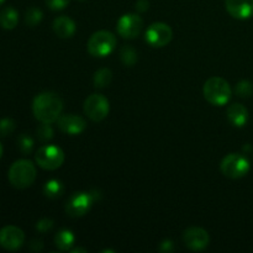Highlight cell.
<instances>
[{
  "instance_id": "6da1fadb",
  "label": "cell",
  "mask_w": 253,
  "mask_h": 253,
  "mask_svg": "<svg viewBox=\"0 0 253 253\" xmlns=\"http://www.w3.org/2000/svg\"><path fill=\"white\" fill-rule=\"evenodd\" d=\"M63 110V100L53 91L39 94L32 101V113L40 123L53 124L58 120Z\"/></svg>"
},
{
  "instance_id": "7a4b0ae2",
  "label": "cell",
  "mask_w": 253,
  "mask_h": 253,
  "mask_svg": "<svg viewBox=\"0 0 253 253\" xmlns=\"http://www.w3.org/2000/svg\"><path fill=\"white\" fill-rule=\"evenodd\" d=\"M37 170L34 163L29 160H19L10 167L7 178L10 184L16 189H26L36 180Z\"/></svg>"
},
{
  "instance_id": "3957f363",
  "label": "cell",
  "mask_w": 253,
  "mask_h": 253,
  "mask_svg": "<svg viewBox=\"0 0 253 253\" xmlns=\"http://www.w3.org/2000/svg\"><path fill=\"white\" fill-rule=\"evenodd\" d=\"M203 94L208 103H210L211 105L224 106L231 99L232 90L230 84L224 78L212 77L205 82Z\"/></svg>"
},
{
  "instance_id": "277c9868",
  "label": "cell",
  "mask_w": 253,
  "mask_h": 253,
  "mask_svg": "<svg viewBox=\"0 0 253 253\" xmlns=\"http://www.w3.org/2000/svg\"><path fill=\"white\" fill-rule=\"evenodd\" d=\"M116 44H118V40L115 35L110 31L101 30L91 35L86 44V49L93 57L103 58L113 53L114 49L116 48Z\"/></svg>"
},
{
  "instance_id": "5b68a950",
  "label": "cell",
  "mask_w": 253,
  "mask_h": 253,
  "mask_svg": "<svg viewBox=\"0 0 253 253\" xmlns=\"http://www.w3.org/2000/svg\"><path fill=\"white\" fill-rule=\"evenodd\" d=\"M250 162L241 153H229L222 158L220 169L222 174L231 179H240L250 172Z\"/></svg>"
},
{
  "instance_id": "8992f818",
  "label": "cell",
  "mask_w": 253,
  "mask_h": 253,
  "mask_svg": "<svg viewBox=\"0 0 253 253\" xmlns=\"http://www.w3.org/2000/svg\"><path fill=\"white\" fill-rule=\"evenodd\" d=\"M35 161L39 167L46 170H56L63 165L64 152L59 147L53 145L42 146L35 155Z\"/></svg>"
},
{
  "instance_id": "52a82bcc",
  "label": "cell",
  "mask_w": 253,
  "mask_h": 253,
  "mask_svg": "<svg viewBox=\"0 0 253 253\" xmlns=\"http://www.w3.org/2000/svg\"><path fill=\"white\" fill-rule=\"evenodd\" d=\"M110 111L109 100L101 94H91L84 101V113L90 120L99 123L108 116Z\"/></svg>"
},
{
  "instance_id": "ba28073f",
  "label": "cell",
  "mask_w": 253,
  "mask_h": 253,
  "mask_svg": "<svg viewBox=\"0 0 253 253\" xmlns=\"http://www.w3.org/2000/svg\"><path fill=\"white\" fill-rule=\"evenodd\" d=\"M173 31L169 25L165 22H155L150 25L145 34V40L150 46L152 47H165L172 41Z\"/></svg>"
},
{
  "instance_id": "9c48e42d",
  "label": "cell",
  "mask_w": 253,
  "mask_h": 253,
  "mask_svg": "<svg viewBox=\"0 0 253 253\" xmlns=\"http://www.w3.org/2000/svg\"><path fill=\"white\" fill-rule=\"evenodd\" d=\"M94 198L90 193H73L66 203V212L72 217H81L90 210Z\"/></svg>"
},
{
  "instance_id": "30bf717a",
  "label": "cell",
  "mask_w": 253,
  "mask_h": 253,
  "mask_svg": "<svg viewBox=\"0 0 253 253\" xmlns=\"http://www.w3.org/2000/svg\"><path fill=\"white\" fill-rule=\"evenodd\" d=\"M143 27V20L137 14H125L119 19L116 30L121 37L133 40L140 35Z\"/></svg>"
},
{
  "instance_id": "8fae6325",
  "label": "cell",
  "mask_w": 253,
  "mask_h": 253,
  "mask_svg": "<svg viewBox=\"0 0 253 253\" xmlns=\"http://www.w3.org/2000/svg\"><path fill=\"white\" fill-rule=\"evenodd\" d=\"M25 234L21 229L12 225L0 230V246L7 251H16L24 245Z\"/></svg>"
},
{
  "instance_id": "7c38bea8",
  "label": "cell",
  "mask_w": 253,
  "mask_h": 253,
  "mask_svg": "<svg viewBox=\"0 0 253 253\" xmlns=\"http://www.w3.org/2000/svg\"><path fill=\"white\" fill-rule=\"evenodd\" d=\"M183 241L192 251H203L209 245V234L202 227H189L183 232Z\"/></svg>"
},
{
  "instance_id": "4fadbf2b",
  "label": "cell",
  "mask_w": 253,
  "mask_h": 253,
  "mask_svg": "<svg viewBox=\"0 0 253 253\" xmlns=\"http://www.w3.org/2000/svg\"><path fill=\"white\" fill-rule=\"evenodd\" d=\"M58 128L67 135H79L86 128V121L82 116L74 114H66L61 115L57 120Z\"/></svg>"
},
{
  "instance_id": "5bb4252c",
  "label": "cell",
  "mask_w": 253,
  "mask_h": 253,
  "mask_svg": "<svg viewBox=\"0 0 253 253\" xmlns=\"http://www.w3.org/2000/svg\"><path fill=\"white\" fill-rule=\"evenodd\" d=\"M225 7L234 19L247 20L253 16V0H225Z\"/></svg>"
},
{
  "instance_id": "9a60e30c",
  "label": "cell",
  "mask_w": 253,
  "mask_h": 253,
  "mask_svg": "<svg viewBox=\"0 0 253 253\" xmlns=\"http://www.w3.org/2000/svg\"><path fill=\"white\" fill-rule=\"evenodd\" d=\"M227 119L236 127H244L249 121V110L242 104L235 103L227 108Z\"/></svg>"
},
{
  "instance_id": "2e32d148",
  "label": "cell",
  "mask_w": 253,
  "mask_h": 253,
  "mask_svg": "<svg viewBox=\"0 0 253 253\" xmlns=\"http://www.w3.org/2000/svg\"><path fill=\"white\" fill-rule=\"evenodd\" d=\"M53 31L61 39H69L76 32V22L68 16H59L53 21Z\"/></svg>"
},
{
  "instance_id": "e0dca14e",
  "label": "cell",
  "mask_w": 253,
  "mask_h": 253,
  "mask_svg": "<svg viewBox=\"0 0 253 253\" xmlns=\"http://www.w3.org/2000/svg\"><path fill=\"white\" fill-rule=\"evenodd\" d=\"M19 24V12L12 6H7L0 12V26L5 30H14Z\"/></svg>"
},
{
  "instance_id": "ac0fdd59",
  "label": "cell",
  "mask_w": 253,
  "mask_h": 253,
  "mask_svg": "<svg viewBox=\"0 0 253 253\" xmlns=\"http://www.w3.org/2000/svg\"><path fill=\"white\" fill-rule=\"evenodd\" d=\"M76 237L71 230L63 229L54 236V244L61 251H69L74 245Z\"/></svg>"
},
{
  "instance_id": "d6986e66",
  "label": "cell",
  "mask_w": 253,
  "mask_h": 253,
  "mask_svg": "<svg viewBox=\"0 0 253 253\" xmlns=\"http://www.w3.org/2000/svg\"><path fill=\"white\" fill-rule=\"evenodd\" d=\"M64 193V185L58 179H49L43 187V194L48 199H57Z\"/></svg>"
},
{
  "instance_id": "ffe728a7",
  "label": "cell",
  "mask_w": 253,
  "mask_h": 253,
  "mask_svg": "<svg viewBox=\"0 0 253 253\" xmlns=\"http://www.w3.org/2000/svg\"><path fill=\"white\" fill-rule=\"evenodd\" d=\"M111 79H113V73L110 69L101 68L94 74V86L99 89H104L110 85Z\"/></svg>"
},
{
  "instance_id": "44dd1931",
  "label": "cell",
  "mask_w": 253,
  "mask_h": 253,
  "mask_svg": "<svg viewBox=\"0 0 253 253\" xmlns=\"http://www.w3.org/2000/svg\"><path fill=\"white\" fill-rule=\"evenodd\" d=\"M42 19H43V14H42L39 7L35 6L30 7L26 11V15H25V22L30 27H35L36 25H39L42 21Z\"/></svg>"
},
{
  "instance_id": "7402d4cb",
  "label": "cell",
  "mask_w": 253,
  "mask_h": 253,
  "mask_svg": "<svg viewBox=\"0 0 253 253\" xmlns=\"http://www.w3.org/2000/svg\"><path fill=\"white\" fill-rule=\"evenodd\" d=\"M120 59L125 66H133L137 62V53L131 46H124L120 49Z\"/></svg>"
},
{
  "instance_id": "603a6c76",
  "label": "cell",
  "mask_w": 253,
  "mask_h": 253,
  "mask_svg": "<svg viewBox=\"0 0 253 253\" xmlns=\"http://www.w3.org/2000/svg\"><path fill=\"white\" fill-rule=\"evenodd\" d=\"M17 146H19L20 152L24 153V155H30L34 150V140L26 133H22L17 138Z\"/></svg>"
},
{
  "instance_id": "cb8c5ba5",
  "label": "cell",
  "mask_w": 253,
  "mask_h": 253,
  "mask_svg": "<svg viewBox=\"0 0 253 253\" xmlns=\"http://www.w3.org/2000/svg\"><path fill=\"white\" fill-rule=\"evenodd\" d=\"M235 91L241 98H250L253 95V84L250 81H241L236 84Z\"/></svg>"
},
{
  "instance_id": "d4e9b609",
  "label": "cell",
  "mask_w": 253,
  "mask_h": 253,
  "mask_svg": "<svg viewBox=\"0 0 253 253\" xmlns=\"http://www.w3.org/2000/svg\"><path fill=\"white\" fill-rule=\"evenodd\" d=\"M36 133L37 136H39L40 141H42V142H47V141L52 140V137H53L54 135L51 124H44V123H41V125L37 127Z\"/></svg>"
},
{
  "instance_id": "484cf974",
  "label": "cell",
  "mask_w": 253,
  "mask_h": 253,
  "mask_svg": "<svg viewBox=\"0 0 253 253\" xmlns=\"http://www.w3.org/2000/svg\"><path fill=\"white\" fill-rule=\"evenodd\" d=\"M16 127V123L12 119L5 118L0 120V136L1 137H6V136L11 135Z\"/></svg>"
},
{
  "instance_id": "4316f807",
  "label": "cell",
  "mask_w": 253,
  "mask_h": 253,
  "mask_svg": "<svg viewBox=\"0 0 253 253\" xmlns=\"http://www.w3.org/2000/svg\"><path fill=\"white\" fill-rule=\"evenodd\" d=\"M71 0H46V5L53 11H58V10H63L68 6Z\"/></svg>"
},
{
  "instance_id": "83f0119b",
  "label": "cell",
  "mask_w": 253,
  "mask_h": 253,
  "mask_svg": "<svg viewBox=\"0 0 253 253\" xmlns=\"http://www.w3.org/2000/svg\"><path fill=\"white\" fill-rule=\"evenodd\" d=\"M53 225H54L53 220L47 219V217H44V219H41V220H40V221H37L36 230H37V231L43 232V234H44V232L49 231V230H51L52 227H53Z\"/></svg>"
},
{
  "instance_id": "f1b7e54d",
  "label": "cell",
  "mask_w": 253,
  "mask_h": 253,
  "mask_svg": "<svg viewBox=\"0 0 253 253\" xmlns=\"http://www.w3.org/2000/svg\"><path fill=\"white\" fill-rule=\"evenodd\" d=\"M173 249H174V246H173V242L169 241V240H165V241L161 244L160 246V250L161 252H172Z\"/></svg>"
},
{
  "instance_id": "f546056e",
  "label": "cell",
  "mask_w": 253,
  "mask_h": 253,
  "mask_svg": "<svg viewBox=\"0 0 253 253\" xmlns=\"http://www.w3.org/2000/svg\"><path fill=\"white\" fill-rule=\"evenodd\" d=\"M148 6H150L148 0H138V1L136 2V9H137L140 12H145L146 10L148 9Z\"/></svg>"
},
{
  "instance_id": "4dcf8cb0",
  "label": "cell",
  "mask_w": 253,
  "mask_h": 253,
  "mask_svg": "<svg viewBox=\"0 0 253 253\" xmlns=\"http://www.w3.org/2000/svg\"><path fill=\"white\" fill-rule=\"evenodd\" d=\"M72 252H73V253H77V252H83V253H85L86 250H84V249H74V250H72Z\"/></svg>"
},
{
  "instance_id": "1f68e13d",
  "label": "cell",
  "mask_w": 253,
  "mask_h": 253,
  "mask_svg": "<svg viewBox=\"0 0 253 253\" xmlns=\"http://www.w3.org/2000/svg\"><path fill=\"white\" fill-rule=\"evenodd\" d=\"M1 156H2V146L1 143H0V158H1Z\"/></svg>"
},
{
  "instance_id": "d6a6232c",
  "label": "cell",
  "mask_w": 253,
  "mask_h": 253,
  "mask_svg": "<svg viewBox=\"0 0 253 253\" xmlns=\"http://www.w3.org/2000/svg\"><path fill=\"white\" fill-rule=\"evenodd\" d=\"M4 1H5V0H0V5H1Z\"/></svg>"
},
{
  "instance_id": "836d02e7",
  "label": "cell",
  "mask_w": 253,
  "mask_h": 253,
  "mask_svg": "<svg viewBox=\"0 0 253 253\" xmlns=\"http://www.w3.org/2000/svg\"><path fill=\"white\" fill-rule=\"evenodd\" d=\"M79 1H85V0H79Z\"/></svg>"
}]
</instances>
